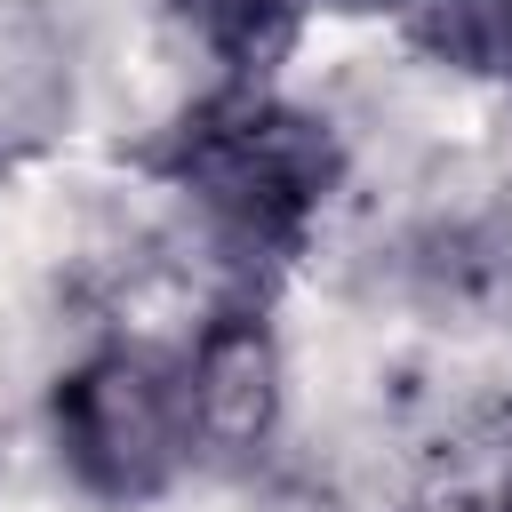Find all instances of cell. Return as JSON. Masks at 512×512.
<instances>
[{
  "label": "cell",
  "mask_w": 512,
  "mask_h": 512,
  "mask_svg": "<svg viewBox=\"0 0 512 512\" xmlns=\"http://www.w3.org/2000/svg\"><path fill=\"white\" fill-rule=\"evenodd\" d=\"M176 184L200 200V216L248 248V256H280L304 240L312 208L336 184V152L320 136V120H304L296 104L264 96V88H232L216 104H200L176 136Z\"/></svg>",
  "instance_id": "1"
},
{
  "label": "cell",
  "mask_w": 512,
  "mask_h": 512,
  "mask_svg": "<svg viewBox=\"0 0 512 512\" xmlns=\"http://www.w3.org/2000/svg\"><path fill=\"white\" fill-rule=\"evenodd\" d=\"M56 440L88 496H104V504L160 496L192 456L184 360H168L152 344H112V352L80 360L56 392Z\"/></svg>",
  "instance_id": "2"
},
{
  "label": "cell",
  "mask_w": 512,
  "mask_h": 512,
  "mask_svg": "<svg viewBox=\"0 0 512 512\" xmlns=\"http://www.w3.org/2000/svg\"><path fill=\"white\" fill-rule=\"evenodd\" d=\"M184 400H192L200 448H256L280 416V352H272L264 320L224 312L184 360Z\"/></svg>",
  "instance_id": "3"
},
{
  "label": "cell",
  "mask_w": 512,
  "mask_h": 512,
  "mask_svg": "<svg viewBox=\"0 0 512 512\" xmlns=\"http://www.w3.org/2000/svg\"><path fill=\"white\" fill-rule=\"evenodd\" d=\"M392 8L432 56L512 80V0H392Z\"/></svg>",
  "instance_id": "4"
},
{
  "label": "cell",
  "mask_w": 512,
  "mask_h": 512,
  "mask_svg": "<svg viewBox=\"0 0 512 512\" xmlns=\"http://www.w3.org/2000/svg\"><path fill=\"white\" fill-rule=\"evenodd\" d=\"M184 8V24L208 40V48H224V56H264L272 48V32H280V16H288V0H176Z\"/></svg>",
  "instance_id": "5"
}]
</instances>
